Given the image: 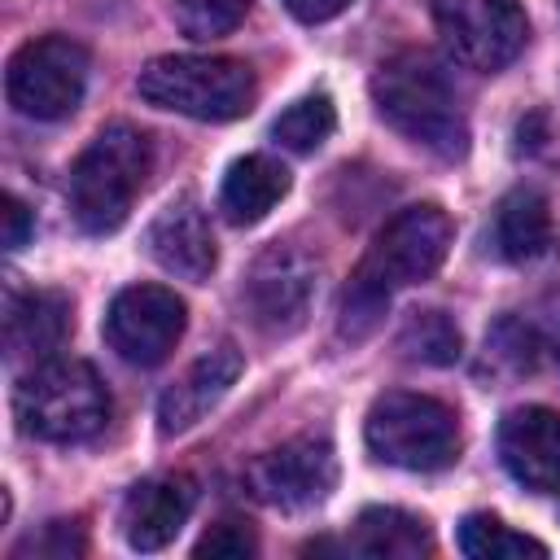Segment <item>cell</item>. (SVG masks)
<instances>
[{
  "label": "cell",
  "instance_id": "cell-16",
  "mask_svg": "<svg viewBox=\"0 0 560 560\" xmlns=\"http://www.w3.org/2000/svg\"><path fill=\"white\" fill-rule=\"evenodd\" d=\"M70 332V302L61 293H9L4 311V354L13 368L48 363Z\"/></svg>",
  "mask_w": 560,
  "mask_h": 560
},
{
  "label": "cell",
  "instance_id": "cell-19",
  "mask_svg": "<svg viewBox=\"0 0 560 560\" xmlns=\"http://www.w3.org/2000/svg\"><path fill=\"white\" fill-rule=\"evenodd\" d=\"M350 551L381 556V560H416L433 551V538H429V525L402 508H363L354 521Z\"/></svg>",
  "mask_w": 560,
  "mask_h": 560
},
{
  "label": "cell",
  "instance_id": "cell-26",
  "mask_svg": "<svg viewBox=\"0 0 560 560\" xmlns=\"http://www.w3.org/2000/svg\"><path fill=\"white\" fill-rule=\"evenodd\" d=\"M258 551V538H254V529L245 525V521H219V525H210L201 538H197V547H192V556L197 560H245V556H254Z\"/></svg>",
  "mask_w": 560,
  "mask_h": 560
},
{
  "label": "cell",
  "instance_id": "cell-14",
  "mask_svg": "<svg viewBox=\"0 0 560 560\" xmlns=\"http://www.w3.org/2000/svg\"><path fill=\"white\" fill-rule=\"evenodd\" d=\"M197 503V486L184 472L140 481L122 503V538L131 551H162L188 521Z\"/></svg>",
  "mask_w": 560,
  "mask_h": 560
},
{
  "label": "cell",
  "instance_id": "cell-13",
  "mask_svg": "<svg viewBox=\"0 0 560 560\" xmlns=\"http://www.w3.org/2000/svg\"><path fill=\"white\" fill-rule=\"evenodd\" d=\"M144 249L162 271L197 280V284L214 271V258H219L210 223H206V214H201V206L192 197H175V201H166L158 210V219L144 232Z\"/></svg>",
  "mask_w": 560,
  "mask_h": 560
},
{
  "label": "cell",
  "instance_id": "cell-5",
  "mask_svg": "<svg viewBox=\"0 0 560 560\" xmlns=\"http://www.w3.org/2000/svg\"><path fill=\"white\" fill-rule=\"evenodd\" d=\"M368 451L381 464L407 468V472H438L455 464L459 455V420L442 398L429 394H381L363 424Z\"/></svg>",
  "mask_w": 560,
  "mask_h": 560
},
{
  "label": "cell",
  "instance_id": "cell-17",
  "mask_svg": "<svg viewBox=\"0 0 560 560\" xmlns=\"http://www.w3.org/2000/svg\"><path fill=\"white\" fill-rule=\"evenodd\" d=\"M284 192H289V171L267 153H249L228 166L219 188V210L228 214V223H258L276 210Z\"/></svg>",
  "mask_w": 560,
  "mask_h": 560
},
{
  "label": "cell",
  "instance_id": "cell-24",
  "mask_svg": "<svg viewBox=\"0 0 560 560\" xmlns=\"http://www.w3.org/2000/svg\"><path fill=\"white\" fill-rule=\"evenodd\" d=\"M249 13V0H175V22L192 39H214L241 26Z\"/></svg>",
  "mask_w": 560,
  "mask_h": 560
},
{
  "label": "cell",
  "instance_id": "cell-11",
  "mask_svg": "<svg viewBox=\"0 0 560 560\" xmlns=\"http://www.w3.org/2000/svg\"><path fill=\"white\" fill-rule=\"evenodd\" d=\"M311 293H315V262L293 245H267L254 258L241 289L249 319L271 337H289L306 324Z\"/></svg>",
  "mask_w": 560,
  "mask_h": 560
},
{
  "label": "cell",
  "instance_id": "cell-6",
  "mask_svg": "<svg viewBox=\"0 0 560 560\" xmlns=\"http://www.w3.org/2000/svg\"><path fill=\"white\" fill-rule=\"evenodd\" d=\"M88 88V48L70 35H39L9 57L4 96L22 118L57 122L79 109Z\"/></svg>",
  "mask_w": 560,
  "mask_h": 560
},
{
  "label": "cell",
  "instance_id": "cell-1",
  "mask_svg": "<svg viewBox=\"0 0 560 560\" xmlns=\"http://www.w3.org/2000/svg\"><path fill=\"white\" fill-rule=\"evenodd\" d=\"M372 105L376 114L420 149L438 158H464L468 149V118L459 109V96L446 79V70L420 52H394L372 74Z\"/></svg>",
  "mask_w": 560,
  "mask_h": 560
},
{
  "label": "cell",
  "instance_id": "cell-15",
  "mask_svg": "<svg viewBox=\"0 0 560 560\" xmlns=\"http://www.w3.org/2000/svg\"><path fill=\"white\" fill-rule=\"evenodd\" d=\"M241 368H245V359H241V350H236L232 341H219L214 350H206V354L162 394V402H158V429H162L166 438L192 429L210 407H219V402L228 398V389L236 385Z\"/></svg>",
  "mask_w": 560,
  "mask_h": 560
},
{
  "label": "cell",
  "instance_id": "cell-28",
  "mask_svg": "<svg viewBox=\"0 0 560 560\" xmlns=\"http://www.w3.org/2000/svg\"><path fill=\"white\" fill-rule=\"evenodd\" d=\"M4 249H22L26 241H31V232H35V219H31V210H26V201L22 197H4Z\"/></svg>",
  "mask_w": 560,
  "mask_h": 560
},
{
  "label": "cell",
  "instance_id": "cell-29",
  "mask_svg": "<svg viewBox=\"0 0 560 560\" xmlns=\"http://www.w3.org/2000/svg\"><path fill=\"white\" fill-rule=\"evenodd\" d=\"M284 9H289L298 22H328V18H337L341 9H350V0H284Z\"/></svg>",
  "mask_w": 560,
  "mask_h": 560
},
{
  "label": "cell",
  "instance_id": "cell-7",
  "mask_svg": "<svg viewBox=\"0 0 560 560\" xmlns=\"http://www.w3.org/2000/svg\"><path fill=\"white\" fill-rule=\"evenodd\" d=\"M433 22L446 52L481 74L516 61L529 35L525 9L516 0H433Z\"/></svg>",
  "mask_w": 560,
  "mask_h": 560
},
{
  "label": "cell",
  "instance_id": "cell-4",
  "mask_svg": "<svg viewBox=\"0 0 560 560\" xmlns=\"http://www.w3.org/2000/svg\"><path fill=\"white\" fill-rule=\"evenodd\" d=\"M18 420L44 442H88L109 420V394L92 363L48 359L18 385Z\"/></svg>",
  "mask_w": 560,
  "mask_h": 560
},
{
  "label": "cell",
  "instance_id": "cell-21",
  "mask_svg": "<svg viewBox=\"0 0 560 560\" xmlns=\"http://www.w3.org/2000/svg\"><path fill=\"white\" fill-rule=\"evenodd\" d=\"M459 551L472 560H508V556H547V547L529 534H516L490 512H468L459 521Z\"/></svg>",
  "mask_w": 560,
  "mask_h": 560
},
{
  "label": "cell",
  "instance_id": "cell-8",
  "mask_svg": "<svg viewBox=\"0 0 560 560\" xmlns=\"http://www.w3.org/2000/svg\"><path fill=\"white\" fill-rule=\"evenodd\" d=\"M451 236H455V228L442 206H407L381 228V236L359 271L372 276L376 284H385L389 293L402 284H420L446 262Z\"/></svg>",
  "mask_w": 560,
  "mask_h": 560
},
{
  "label": "cell",
  "instance_id": "cell-12",
  "mask_svg": "<svg viewBox=\"0 0 560 560\" xmlns=\"http://www.w3.org/2000/svg\"><path fill=\"white\" fill-rule=\"evenodd\" d=\"M499 459L516 486L560 494V411L516 407L499 424Z\"/></svg>",
  "mask_w": 560,
  "mask_h": 560
},
{
  "label": "cell",
  "instance_id": "cell-25",
  "mask_svg": "<svg viewBox=\"0 0 560 560\" xmlns=\"http://www.w3.org/2000/svg\"><path fill=\"white\" fill-rule=\"evenodd\" d=\"M88 542H83V529L79 521H48L39 534H31L22 547H13L18 560L35 556V560H70V556H83Z\"/></svg>",
  "mask_w": 560,
  "mask_h": 560
},
{
  "label": "cell",
  "instance_id": "cell-20",
  "mask_svg": "<svg viewBox=\"0 0 560 560\" xmlns=\"http://www.w3.org/2000/svg\"><path fill=\"white\" fill-rule=\"evenodd\" d=\"M459 328L451 324V315L442 311H416L407 315L402 332H398V350L411 363H429V368H451L459 359Z\"/></svg>",
  "mask_w": 560,
  "mask_h": 560
},
{
  "label": "cell",
  "instance_id": "cell-18",
  "mask_svg": "<svg viewBox=\"0 0 560 560\" xmlns=\"http://www.w3.org/2000/svg\"><path fill=\"white\" fill-rule=\"evenodd\" d=\"M551 245V210L542 192L512 188L494 210V249L508 262H534Z\"/></svg>",
  "mask_w": 560,
  "mask_h": 560
},
{
  "label": "cell",
  "instance_id": "cell-22",
  "mask_svg": "<svg viewBox=\"0 0 560 560\" xmlns=\"http://www.w3.org/2000/svg\"><path fill=\"white\" fill-rule=\"evenodd\" d=\"M332 127H337L332 101H328L324 92H311V96L293 101V105L271 122V140L284 144V149H293V153H311V149H319V144L332 136Z\"/></svg>",
  "mask_w": 560,
  "mask_h": 560
},
{
  "label": "cell",
  "instance_id": "cell-9",
  "mask_svg": "<svg viewBox=\"0 0 560 560\" xmlns=\"http://www.w3.org/2000/svg\"><path fill=\"white\" fill-rule=\"evenodd\" d=\"M249 490L280 512H306L315 503H324L337 486V451L328 438H289L276 451L258 455L249 464Z\"/></svg>",
  "mask_w": 560,
  "mask_h": 560
},
{
  "label": "cell",
  "instance_id": "cell-2",
  "mask_svg": "<svg viewBox=\"0 0 560 560\" xmlns=\"http://www.w3.org/2000/svg\"><path fill=\"white\" fill-rule=\"evenodd\" d=\"M153 171V144L140 127L114 122L79 153L70 171V210L74 223L92 236H105L127 223L144 179Z\"/></svg>",
  "mask_w": 560,
  "mask_h": 560
},
{
  "label": "cell",
  "instance_id": "cell-10",
  "mask_svg": "<svg viewBox=\"0 0 560 560\" xmlns=\"http://www.w3.org/2000/svg\"><path fill=\"white\" fill-rule=\"evenodd\" d=\"M184 324H188V311L171 289L131 284L109 302L105 341L118 359L136 368H153L175 350V341L184 337Z\"/></svg>",
  "mask_w": 560,
  "mask_h": 560
},
{
  "label": "cell",
  "instance_id": "cell-3",
  "mask_svg": "<svg viewBox=\"0 0 560 560\" xmlns=\"http://www.w3.org/2000/svg\"><path fill=\"white\" fill-rule=\"evenodd\" d=\"M136 92L149 105L197 118V122H232L254 109L258 83H254V70L236 57L171 52V57H153L140 70Z\"/></svg>",
  "mask_w": 560,
  "mask_h": 560
},
{
  "label": "cell",
  "instance_id": "cell-27",
  "mask_svg": "<svg viewBox=\"0 0 560 560\" xmlns=\"http://www.w3.org/2000/svg\"><path fill=\"white\" fill-rule=\"evenodd\" d=\"M486 346H490L499 359L516 363V368H534V359H538V341H534V328H529L521 315H503V319L494 324V332L486 337Z\"/></svg>",
  "mask_w": 560,
  "mask_h": 560
},
{
  "label": "cell",
  "instance_id": "cell-23",
  "mask_svg": "<svg viewBox=\"0 0 560 560\" xmlns=\"http://www.w3.org/2000/svg\"><path fill=\"white\" fill-rule=\"evenodd\" d=\"M385 306H389V289L376 284L372 276L354 271L350 284H346V293H341V315H337L341 337H346V341L372 337V332L381 328V319H385Z\"/></svg>",
  "mask_w": 560,
  "mask_h": 560
}]
</instances>
